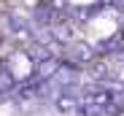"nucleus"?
I'll return each mask as SVG.
<instances>
[{
    "label": "nucleus",
    "instance_id": "nucleus-5",
    "mask_svg": "<svg viewBox=\"0 0 124 116\" xmlns=\"http://www.w3.org/2000/svg\"><path fill=\"white\" fill-rule=\"evenodd\" d=\"M121 35H124V32H121Z\"/></svg>",
    "mask_w": 124,
    "mask_h": 116
},
{
    "label": "nucleus",
    "instance_id": "nucleus-3",
    "mask_svg": "<svg viewBox=\"0 0 124 116\" xmlns=\"http://www.w3.org/2000/svg\"><path fill=\"white\" fill-rule=\"evenodd\" d=\"M76 105H81V103L73 97L70 92H68V94H59V97H57V108H59V111H76Z\"/></svg>",
    "mask_w": 124,
    "mask_h": 116
},
{
    "label": "nucleus",
    "instance_id": "nucleus-4",
    "mask_svg": "<svg viewBox=\"0 0 124 116\" xmlns=\"http://www.w3.org/2000/svg\"><path fill=\"white\" fill-rule=\"evenodd\" d=\"M57 14H62V8H68V0H51V3H49Z\"/></svg>",
    "mask_w": 124,
    "mask_h": 116
},
{
    "label": "nucleus",
    "instance_id": "nucleus-1",
    "mask_svg": "<svg viewBox=\"0 0 124 116\" xmlns=\"http://www.w3.org/2000/svg\"><path fill=\"white\" fill-rule=\"evenodd\" d=\"M92 54H94V51H92V46H86V43H70V46L65 49V57H68L70 62H76V65H78V62H89Z\"/></svg>",
    "mask_w": 124,
    "mask_h": 116
},
{
    "label": "nucleus",
    "instance_id": "nucleus-2",
    "mask_svg": "<svg viewBox=\"0 0 124 116\" xmlns=\"http://www.w3.org/2000/svg\"><path fill=\"white\" fill-rule=\"evenodd\" d=\"M59 60L57 57H46V60H40V62H35V76L38 78H51V76L59 70Z\"/></svg>",
    "mask_w": 124,
    "mask_h": 116
}]
</instances>
